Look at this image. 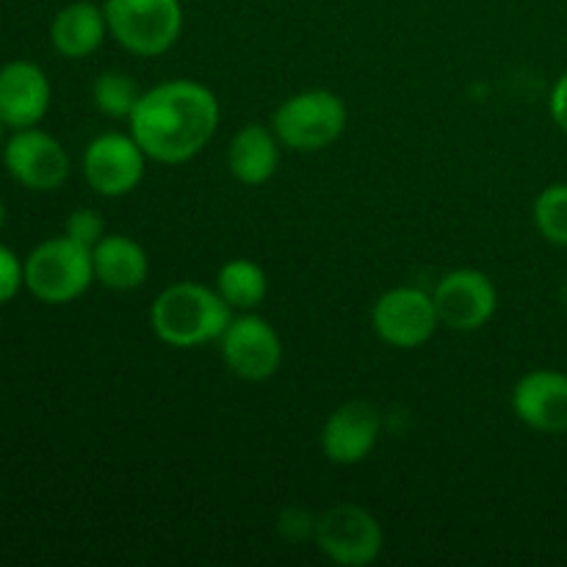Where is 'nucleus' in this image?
<instances>
[{"label": "nucleus", "mask_w": 567, "mask_h": 567, "mask_svg": "<svg viewBox=\"0 0 567 567\" xmlns=\"http://www.w3.org/2000/svg\"><path fill=\"white\" fill-rule=\"evenodd\" d=\"M313 540L330 563L343 567L371 565L385 546V535L374 513L352 502L336 504L321 513L316 518Z\"/></svg>", "instance_id": "423d86ee"}, {"label": "nucleus", "mask_w": 567, "mask_h": 567, "mask_svg": "<svg viewBox=\"0 0 567 567\" xmlns=\"http://www.w3.org/2000/svg\"><path fill=\"white\" fill-rule=\"evenodd\" d=\"M94 282L109 291H136L150 277V258L138 241L122 233H105L92 247Z\"/></svg>", "instance_id": "dca6fc26"}, {"label": "nucleus", "mask_w": 567, "mask_h": 567, "mask_svg": "<svg viewBox=\"0 0 567 567\" xmlns=\"http://www.w3.org/2000/svg\"><path fill=\"white\" fill-rule=\"evenodd\" d=\"M233 319V308L216 286L181 280L166 286L150 308V327L166 347L194 349L219 341Z\"/></svg>", "instance_id": "f03ea898"}, {"label": "nucleus", "mask_w": 567, "mask_h": 567, "mask_svg": "<svg viewBox=\"0 0 567 567\" xmlns=\"http://www.w3.org/2000/svg\"><path fill=\"white\" fill-rule=\"evenodd\" d=\"M280 532L288 540H305V537H313L316 532V518L305 509L291 507L280 515Z\"/></svg>", "instance_id": "5701e85b"}, {"label": "nucleus", "mask_w": 567, "mask_h": 567, "mask_svg": "<svg viewBox=\"0 0 567 567\" xmlns=\"http://www.w3.org/2000/svg\"><path fill=\"white\" fill-rule=\"evenodd\" d=\"M20 286H25V277H22V264L9 247L0 244V305L11 302L20 291Z\"/></svg>", "instance_id": "4be33fe9"}, {"label": "nucleus", "mask_w": 567, "mask_h": 567, "mask_svg": "<svg viewBox=\"0 0 567 567\" xmlns=\"http://www.w3.org/2000/svg\"><path fill=\"white\" fill-rule=\"evenodd\" d=\"M382 421L374 404L343 402L321 426V454L336 465H358L374 452Z\"/></svg>", "instance_id": "ddd939ff"}, {"label": "nucleus", "mask_w": 567, "mask_h": 567, "mask_svg": "<svg viewBox=\"0 0 567 567\" xmlns=\"http://www.w3.org/2000/svg\"><path fill=\"white\" fill-rule=\"evenodd\" d=\"M147 153L133 133H100L83 150V177L100 197L120 199L136 192L147 166Z\"/></svg>", "instance_id": "0eeeda50"}, {"label": "nucleus", "mask_w": 567, "mask_h": 567, "mask_svg": "<svg viewBox=\"0 0 567 567\" xmlns=\"http://www.w3.org/2000/svg\"><path fill=\"white\" fill-rule=\"evenodd\" d=\"M349 109L330 89H308L282 100L271 114V127L282 147L293 153H319L343 136Z\"/></svg>", "instance_id": "7ed1b4c3"}, {"label": "nucleus", "mask_w": 567, "mask_h": 567, "mask_svg": "<svg viewBox=\"0 0 567 567\" xmlns=\"http://www.w3.org/2000/svg\"><path fill=\"white\" fill-rule=\"evenodd\" d=\"M437 319L454 332L482 330L498 308V291L480 269H454L432 288Z\"/></svg>", "instance_id": "9d476101"}, {"label": "nucleus", "mask_w": 567, "mask_h": 567, "mask_svg": "<svg viewBox=\"0 0 567 567\" xmlns=\"http://www.w3.org/2000/svg\"><path fill=\"white\" fill-rule=\"evenodd\" d=\"M219 120V100L205 83L172 78L142 92L127 122L150 161L186 164L208 147Z\"/></svg>", "instance_id": "f257e3e1"}, {"label": "nucleus", "mask_w": 567, "mask_h": 567, "mask_svg": "<svg viewBox=\"0 0 567 567\" xmlns=\"http://www.w3.org/2000/svg\"><path fill=\"white\" fill-rule=\"evenodd\" d=\"M559 299H563V305L567 308V282L563 286V291H559Z\"/></svg>", "instance_id": "a878e982"}, {"label": "nucleus", "mask_w": 567, "mask_h": 567, "mask_svg": "<svg viewBox=\"0 0 567 567\" xmlns=\"http://www.w3.org/2000/svg\"><path fill=\"white\" fill-rule=\"evenodd\" d=\"M548 114H551L554 125L567 133V70L554 83L551 97H548Z\"/></svg>", "instance_id": "b1692460"}, {"label": "nucleus", "mask_w": 567, "mask_h": 567, "mask_svg": "<svg viewBox=\"0 0 567 567\" xmlns=\"http://www.w3.org/2000/svg\"><path fill=\"white\" fill-rule=\"evenodd\" d=\"M3 225H6V205L3 199H0V230H3Z\"/></svg>", "instance_id": "393cba45"}, {"label": "nucleus", "mask_w": 567, "mask_h": 567, "mask_svg": "<svg viewBox=\"0 0 567 567\" xmlns=\"http://www.w3.org/2000/svg\"><path fill=\"white\" fill-rule=\"evenodd\" d=\"M532 219L548 244L567 247V183H551L537 194Z\"/></svg>", "instance_id": "aec40b11"}, {"label": "nucleus", "mask_w": 567, "mask_h": 567, "mask_svg": "<svg viewBox=\"0 0 567 567\" xmlns=\"http://www.w3.org/2000/svg\"><path fill=\"white\" fill-rule=\"evenodd\" d=\"M25 288L44 305H66L89 291L94 282L92 249L72 241L70 236H55L31 249L22 264Z\"/></svg>", "instance_id": "20e7f679"}, {"label": "nucleus", "mask_w": 567, "mask_h": 567, "mask_svg": "<svg viewBox=\"0 0 567 567\" xmlns=\"http://www.w3.org/2000/svg\"><path fill=\"white\" fill-rule=\"evenodd\" d=\"M216 291L221 293L233 313H249L258 308L269 291L264 266L252 258H230L216 271Z\"/></svg>", "instance_id": "a211bd4d"}, {"label": "nucleus", "mask_w": 567, "mask_h": 567, "mask_svg": "<svg viewBox=\"0 0 567 567\" xmlns=\"http://www.w3.org/2000/svg\"><path fill=\"white\" fill-rule=\"evenodd\" d=\"M109 37V20L103 6L92 0L66 3L50 22V42L64 59H86Z\"/></svg>", "instance_id": "f3484780"}, {"label": "nucleus", "mask_w": 567, "mask_h": 567, "mask_svg": "<svg viewBox=\"0 0 567 567\" xmlns=\"http://www.w3.org/2000/svg\"><path fill=\"white\" fill-rule=\"evenodd\" d=\"M371 327L377 338L393 349H419L441 327L432 291L399 286L382 293L371 308Z\"/></svg>", "instance_id": "6e6552de"}, {"label": "nucleus", "mask_w": 567, "mask_h": 567, "mask_svg": "<svg viewBox=\"0 0 567 567\" xmlns=\"http://www.w3.org/2000/svg\"><path fill=\"white\" fill-rule=\"evenodd\" d=\"M3 164L20 186L31 192H55L70 177V155L59 138L33 127L14 131L3 144Z\"/></svg>", "instance_id": "9b49d317"}, {"label": "nucleus", "mask_w": 567, "mask_h": 567, "mask_svg": "<svg viewBox=\"0 0 567 567\" xmlns=\"http://www.w3.org/2000/svg\"><path fill=\"white\" fill-rule=\"evenodd\" d=\"M50 81L33 61H9L0 66V120L11 131L33 127L50 109Z\"/></svg>", "instance_id": "4468645a"}, {"label": "nucleus", "mask_w": 567, "mask_h": 567, "mask_svg": "<svg viewBox=\"0 0 567 567\" xmlns=\"http://www.w3.org/2000/svg\"><path fill=\"white\" fill-rule=\"evenodd\" d=\"M92 100L94 109L109 120H131L133 109L142 100V89H138L136 78H131L127 72L109 70L94 78Z\"/></svg>", "instance_id": "6ab92c4d"}, {"label": "nucleus", "mask_w": 567, "mask_h": 567, "mask_svg": "<svg viewBox=\"0 0 567 567\" xmlns=\"http://www.w3.org/2000/svg\"><path fill=\"white\" fill-rule=\"evenodd\" d=\"M3 133H6V122L0 120V147H3Z\"/></svg>", "instance_id": "bb28decb"}, {"label": "nucleus", "mask_w": 567, "mask_h": 567, "mask_svg": "<svg viewBox=\"0 0 567 567\" xmlns=\"http://www.w3.org/2000/svg\"><path fill=\"white\" fill-rule=\"evenodd\" d=\"M105 219L92 208H78L66 216L64 221V236H70L72 241L83 244V247L92 249L100 238L105 236Z\"/></svg>", "instance_id": "412c9836"}, {"label": "nucleus", "mask_w": 567, "mask_h": 567, "mask_svg": "<svg viewBox=\"0 0 567 567\" xmlns=\"http://www.w3.org/2000/svg\"><path fill=\"white\" fill-rule=\"evenodd\" d=\"M225 365L244 382H264L282 365L280 332L258 313L233 316L219 338Z\"/></svg>", "instance_id": "1a4fd4ad"}, {"label": "nucleus", "mask_w": 567, "mask_h": 567, "mask_svg": "<svg viewBox=\"0 0 567 567\" xmlns=\"http://www.w3.org/2000/svg\"><path fill=\"white\" fill-rule=\"evenodd\" d=\"M280 147L275 127L249 122L227 144V169L244 186H264L280 166Z\"/></svg>", "instance_id": "2eb2a0df"}, {"label": "nucleus", "mask_w": 567, "mask_h": 567, "mask_svg": "<svg viewBox=\"0 0 567 567\" xmlns=\"http://www.w3.org/2000/svg\"><path fill=\"white\" fill-rule=\"evenodd\" d=\"M513 413L524 426L540 435L567 432V374L559 369H532L515 382Z\"/></svg>", "instance_id": "f8f14e48"}, {"label": "nucleus", "mask_w": 567, "mask_h": 567, "mask_svg": "<svg viewBox=\"0 0 567 567\" xmlns=\"http://www.w3.org/2000/svg\"><path fill=\"white\" fill-rule=\"evenodd\" d=\"M103 11L111 37L142 59L166 53L183 33L181 0H105Z\"/></svg>", "instance_id": "39448f33"}]
</instances>
